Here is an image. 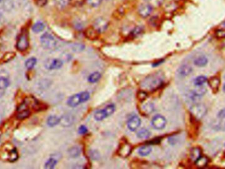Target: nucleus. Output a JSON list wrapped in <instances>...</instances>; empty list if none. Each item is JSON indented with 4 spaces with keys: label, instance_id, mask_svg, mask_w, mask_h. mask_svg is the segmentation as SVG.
I'll return each instance as SVG.
<instances>
[{
    "label": "nucleus",
    "instance_id": "f257e3e1",
    "mask_svg": "<svg viewBox=\"0 0 225 169\" xmlns=\"http://www.w3.org/2000/svg\"><path fill=\"white\" fill-rule=\"evenodd\" d=\"M163 84V78L161 75L154 73L145 78L141 82V87L148 90L154 91L161 87Z\"/></svg>",
    "mask_w": 225,
    "mask_h": 169
},
{
    "label": "nucleus",
    "instance_id": "f03ea898",
    "mask_svg": "<svg viewBox=\"0 0 225 169\" xmlns=\"http://www.w3.org/2000/svg\"><path fill=\"white\" fill-rule=\"evenodd\" d=\"M90 98V94L88 92H82L72 95L67 100V105L71 107H75L78 105L86 102Z\"/></svg>",
    "mask_w": 225,
    "mask_h": 169
},
{
    "label": "nucleus",
    "instance_id": "7ed1b4c3",
    "mask_svg": "<svg viewBox=\"0 0 225 169\" xmlns=\"http://www.w3.org/2000/svg\"><path fill=\"white\" fill-rule=\"evenodd\" d=\"M40 41L44 48L48 50H54L58 46V41L49 33H45L41 36Z\"/></svg>",
    "mask_w": 225,
    "mask_h": 169
},
{
    "label": "nucleus",
    "instance_id": "20e7f679",
    "mask_svg": "<svg viewBox=\"0 0 225 169\" xmlns=\"http://www.w3.org/2000/svg\"><path fill=\"white\" fill-rule=\"evenodd\" d=\"M115 111V106L114 104H109L103 109L96 110L94 113V119L97 121H102L113 115Z\"/></svg>",
    "mask_w": 225,
    "mask_h": 169
},
{
    "label": "nucleus",
    "instance_id": "39448f33",
    "mask_svg": "<svg viewBox=\"0 0 225 169\" xmlns=\"http://www.w3.org/2000/svg\"><path fill=\"white\" fill-rule=\"evenodd\" d=\"M190 111L196 119H201L206 115L207 108L204 105L196 103L190 108Z\"/></svg>",
    "mask_w": 225,
    "mask_h": 169
},
{
    "label": "nucleus",
    "instance_id": "423d86ee",
    "mask_svg": "<svg viewBox=\"0 0 225 169\" xmlns=\"http://www.w3.org/2000/svg\"><path fill=\"white\" fill-rule=\"evenodd\" d=\"M151 124L154 129L157 130H161L165 128L167 124V120L163 116L157 115L153 117Z\"/></svg>",
    "mask_w": 225,
    "mask_h": 169
},
{
    "label": "nucleus",
    "instance_id": "0eeeda50",
    "mask_svg": "<svg viewBox=\"0 0 225 169\" xmlns=\"http://www.w3.org/2000/svg\"><path fill=\"white\" fill-rule=\"evenodd\" d=\"M108 21L106 19H105L103 17H98L94 21L93 26L100 34L106 31L108 28Z\"/></svg>",
    "mask_w": 225,
    "mask_h": 169
},
{
    "label": "nucleus",
    "instance_id": "6e6552de",
    "mask_svg": "<svg viewBox=\"0 0 225 169\" xmlns=\"http://www.w3.org/2000/svg\"><path fill=\"white\" fill-rule=\"evenodd\" d=\"M132 151V147L127 141H123L120 144L118 154L123 158H126L128 157Z\"/></svg>",
    "mask_w": 225,
    "mask_h": 169
},
{
    "label": "nucleus",
    "instance_id": "1a4fd4ad",
    "mask_svg": "<svg viewBox=\"0 0 225 169\" xmlns=\"http://www.w3.org/2000/svg\"><path fill=\"white\" fill-rule=\"evenodd\" d=\"M152 11L153 8L147 3L141 4L140 5L138 9V13L141 17L147 18L151 15V13H152Z\"/></svg>",
    "mask_w": 225,
    "mask_h": 169
},
{
    "label": "nucleus",
    "instance_id": "9d476101",
    "mask_svg": "<svg viewBox=\"0 0 225 169\" xmlns=\"http://www.w3.org/2000/svg\"><path fill=\"white\" fill-rule=\"evenodd\" d=\"M141 124V119L137 115H133L128 120L127 126L130 131H136Z\"/></svg>",
    "mask_w": 225,
    "mask_h": 169
},
{
    "label": "nucleus",
    "instance_id": "9b49d317",
    "mask_svg": "<svg viewBox=\"0 0 225 169\" xmlns=\"http://www.w3.org/2000/svg\"><path fill=\"white\" fill-rule=\"evenodd\" d=\"M28 37L27 34L24 33L20 34L17 42V48L20 51H23L28 48Z\"/></svg>",
    "mask_w": 225,
    "mask_h": 169
},
{
    "label": "nucleus",
    "instance_id": "f8f14e48",
    "mask_svg": "<svg viewBox=\"0 0 225 169\" xmlns=\"http://www.w3.org/2000/svg\"><path fill=\"white\" fill-rule=\"evenodd\" d=\"M63 63L58 59H48L45 63V67L48 70H55L61 68Z\"/></svg>",
    "mask_w": 225,
    "mask_h": 169
},
{
    "label": "nucleus",
    "instance_id": "ddd939ff",
    "mask_svg": "<svg viewBox=\"0 0 225 169\" xmlns=\"http://www.w3.org/2000/svg\"><path fill=\"white\" fill-rule=\"evenodd\" d=\"M29 115L30 111L28 109V103L27 102H24L17 109V117L19 119H23L28 117Z\"/></svg>",
    "mask_w": 225,
    "mask_h": 169
},
{
    "label": "nucleus",
    "instance_id": "4468645a",
    "mask_svg": "<svg viewBox=\"0 0 225 169\" xmlns=\"http://www.w3.org/2000/svg\"><path fill=\"white\" fill-rule=\"evenodd\" d=\"M75 118L74 115L67 113L60 118V124L64 127H70L75 123Z\"/></svg>",
    "mask_w": 225,
    "mask_h": 169
},
{
    "label": "nucleus",
    "instance_id": "2eb2a0df",
    "mask_svg": "<svg viewBox=\"0 0 225 169\" xmlns=\"http://www.w3.org/2000/svg\"><path fill=\"white\" fill-rule=\"evenodd\" d=\"M99 33L93 26H90V27L87 28L84 31V36H86V38L90 40H97L99 37Z\"/></svg>",
    "mask_w": 225,
    "mask_h": 169
},
{
    "label": "nucleus",
    "instance_id": "dca6fc26",
    "mask_svg": "<svg viewBox=\"0 0 225 169\" xmlns=\"http://www.w3.org/2000/svg\"><path fill=\"white\" fill-rule=\"evenodd\" d=\"M154 110V105L151 103H147L143 105L141 107V113L144 115H149L152 113Z\"/></svg>",
    "mask_w": 225,
    "mask_h": 169
},
{
    "label": "nucleus",
    "instance_id": "f3484780",
    "mask_svg": "<svg viewBox=\"0 0 225 169\" xmlns=\"http://www.w3.org/2000/svg\"><path fill=\"white\" fill-rule=\"evenodd\" d=\"M192 72V68L187 65H183L179 68L178 72L179 75L181 76H186L190 75V73Z\"/></svg>",
    "mask_w": 225,
    "mask_h": 169
},
{
    "label": "nucleus",
    "instance_id": "a211bd4d",
    "mask_svg": "<svg viewBox=\"0 0 225 169\" xmlns=\"http://www.w3.org/2000/svg\"><path fill=\"white\" fill-rule=\"evenodd\" d=\"M81 154V150L78 146H73L68 150V155L72 159H75Z\"/></svg>",
    "mask_w": 225,
    "mask_h": 169
},
{
    "label": "nucleus",
    "instance_id": "6ab92c4d",
    "mask_svg": "<svg viewBox=\"0 0 225 169\" xmlns=\"http://www.w3.org/2000/svg\"><path fill=\"white\" fill-rule=\"evenodd\" d=\"M207 63H208L207 58L204 55L198 56L196 58L194 61H193V63H194V65H196L197 67H200L206 66L207 64Z\"/></svg>",
    "mask_w": 225,
    "mask_h": 169
},
{
    "label": "nucleus",
    "instance_id": "aec40b11",
    "mask_svg": "<svg viewBox=\"0 0 225 169\" xmlns=\"http://www.w3.org/2000/svg\"><path fill=\"white\" fill-rule=\"evenodd\" d=\"M220 83H221V81L217 77H213L209 80V85L213 91H217L220 86Z\"/></svg>",
    "mask_w": 225,
    "mask_h": 169
},
{
    "label": "nucleus",
    "instance_id": "412c9836",
    "mask_svg": "<svg viewBox=\"0 0 225 169\" xmlns=\"http://www.w3.org/2000/svg\"><path fill=\"white\" fill-rule=\"evenodd\" d=\"M152 151V148L149 145H144L140 147L138 150V154L142 157H145L149 155L150 153Z\"/></svg>",
    "mask_w": 225,
    "mask_h": 169
},
{
    "label": "nucleus",
    "instance_id": "4be33fe9",
    "mask_svg": "<svg viewBox=\"0 0 225 169\" xmlns=\"http://www.w3.org/2000/svg\"><path fill=\"white\" fill-rule=\"evenodd\" d=\"M136 136L138 138L142 140H145L149 138L151 136V132L146 128L140 129L136 134Z\"/></svg>",
    "mask_w": 225,
    "mask_h": 169
},
{
    "label": "nucleus",
    "instance_id": "5701e85b",
    "mask_svg": "<svg viewBox=\"0 0 225 169\" xmlns=\"http://www.w3.org/2000/svg\"><path fill=\"white\" fill-rule=\"evenodd\" d=\"M102 77L101 73L99 72H94L90 74L88 77V81L90 83H96L98 82Z\"/></svg>",
    "mask_w": 225,
    "mask_h": 169
},
{
    "label": "nucleus",
    "instance_id": "b1692460",
    "mask_svg": "<svg viewBox=\"0 0 225 169\" xmlns=\"http://www.w3.org/2000/svg\"><path fill=\"white\" fill-rule=\"evenodd\" d=\"M70 0H54V3L57 8L59 9H64L69 5Z\"/></svg>",
    "mask_w": 225,
    "mask_h": 169
},
{
    "label": "nucleus",
    "instance_id": "393cba45",
    "mask_svg": "<svg viewBox=\"0 0 225 169\" xmlns=\"http://www.w3.org/2000/svg\"><path fill=\"white\" fill-rule=\"evenodd\" d=\"M201 150L198 147H195V148H193L191 151V159L193 161L196 162L199 158L201 157Z\"/></svg>",
    "mask_w": 225,
    "mask_h": 169
},
{
    "label": "nucleus",
    "instance_id": "a878e982",
    "mask_svg": "<svg viewBox=\"0 0 225 169\" xmlns=\"http://www.w3.org/2000/svg\"><path fill=\"white\" fill-rule=\"evenodd\" d=\"M60 123V118L56 117V116H50L48 117V120H47V124L51 127H54V126L57 125Z\"/></svg>",
    "mask_w": 225,
    "mask_h": 169
},
{
    "label": "nucleus",
    "instance_id": "bb28decb",
    "mask_svg": "<svg viewBox=\"0 0 225 169\" xmlns=\"http://www.w3.org/2000/svg\"><path fill=\"white\" fill-rule=\"evenodd\" d=\"M7 158L8 159V160L11 162H14L16 161L18 158V154L16 149L12 148L11 150L9 151Z\"/></svg>",
    "mask_w": 225,
    "mask_h": 169
},
{
    "label": "nucleus",
    "instance_id": "cd10ccee",
    "mask_svg": "<svg viewBox=\"0 0 225 169\" xmlns=\"http://www.w3.org/2000/svg\"><path fill=\"white\" fill-rule=\"evenodd\" d=\"M144 28L143 27L140 26H136L134 28H133L130 32V36L132 37V38H135V37H137L139 35H140L143 32Z\"/></svg>",
    "mask_w": 225,
    "mask_h": 169
},
{
    "label": "nucleus",
    "instance_id": "c85d7f7f",
    "mask_svg": "<svg viewBox=\"0 0 225 169\" xmlns=\"http://www.w3.org/2000/svg\"><path fill=\"white\" fill-rule=\"evenodd\" d=\"M148 3L153 9H157L163 5L164 0H147Z\"/></svg>",
    "mask_w": 225,
    "mask_h": 169
},
{
    "label": "nucleus",
    "instance_id": "c756f323",
    "mask_svg": "<svg viewBox=\"0 0 225 169\" xmlns=\"http://www.w3.org/2000/svg\"><path fill=\"white\" fill-rule=\"evenodd\" d=\"M207 78L206 76H197V78H196L193 83H194L196 86H203V84L207 82Z\"/></svg>",
    "mask_w": 225,
    "mask_h": 169
},
{
    "label": "nucleus",
    "instance_id": "7c9ffc66",
    "mask_svg": "<svg viewBox=\"0 0 225 169\" xmlns=\"http://www.w3.org/2000/svg\"><path fill=\"white\" fill-rule=\"evenodd\" d=\"M195 162L198 167L203 168L205 167L207 165L208 162V159L206 157H200Z\"/></svg>",
    "mask_w": 225,
    "mask_h": 169
},
{
    "label": "nucleus",
    "instance_id": "2f4dec72",
    "mask_svg": "<svg viewBox=\"0 0 225 169\" xmlns=\"http://www.w3.org/2000/svg\"><path fill=\"white\" fill-rule=\"evenodd\" d=\"M86 2V0H70L69 5L72 7H80Z\"/></svg>",
    "mask_w": 225,
    "mask_h": 169
},
{
    "label": "nucleus",
    "instance_id": "473e14b6",
    "mask_svg": "<svg viewBox=\"0 0 225 169\" xmlns=\"http://www.w3.org/2000/svg\"><path fill=\"white\" fill-rule=\"evenodd\" d=\"M103 0H86V3L92 8L98 7L102 3Z\"/></svg>",
    "mask_w": 225,
    "mask_h": 169
},
{
    "label": "nucleus",
    "instance_id": "72a5a7b5",
    "mask_svg": "<svg viewBox=\"0 0 225 169\" xmlns=\"http://www.w3.org/2000/svg\"><path fill=\"white\" fill-rule=\"evenodd\" d=\"M85 48V46L80 43H74L71 45V49L75 52H81Z\"/></svg>",
    "mask_w": 225,
    "mask_h": 169
},
{
    "label": "nucleus",
    "instance_id": "f704fd0d",
    "mask_svg": "<svg viewBox=\"0 0 225 169\" xmlns=\"http://www.w3.org/2000/svg\"><path fill=\"white\" fill-rule=\"evenodd\" d=\"M57 161L56 160V159L55 158H50V159L45 162L44 167L45 168H48V169H51L54 168L55 165H57Z\"/></svg>",
    "mask_w": 225,
    "mask_h": 169
},
{
    "label": "nucleus",
    "instance_id": "c9c22d12",
    "mask_svg": "<svg viewBox=\"0 0 225 169\" xmlns=\"http://www.w3.org/2000/svg\"><path fill=\"white\" fill-rule=\"evenodd\" d=\"M36 62H37V60H36V58L34 57L30 58V59H28L27 61V62H26L25 64L26 67H27L28 70L32 69V68H33V67L36 65Z\"/></svg>",
    "mask_w": 225,
    "mask_h": 169
},
{
    "label": "nucleus",
    "instance_id": "e433bc0d",
    "mask_svg": "<svg viewBox=\"0 0 225 169\" xmlns=\"http://www.w3.org/2000/svg\"><path fill=\"white\" fill-rule=\"evenodd\" d=\"M45 28V25L44 23H41V22H38L37 23H36L32 27V30L34 32H40L42 31Z\"/></svg>",
    "mask_w": 225,
    "mask_h": 169
},
{
    "label": "nucleus",
    "instance_id": "4c0bfd02",
    "mask_svg": "<svg viewBox=\"0 0 225 169\" xmlns=\"http://www.w3.org/2000/svg\"><path fill=\"white\" fill-rule=\"evenodd\" d=\"M9 85V81L8 79L4 77L0 78V89H3L7 88Z\"/></svg>",
    "mask_w": 225,
    "mask_h": 169
},
{
    "label": "nucleus",
    "instance_id": "58836bf2",
    "mask_svg": "<svg viewBox=\"0 0 225 169\" xmlns=\"http://www.w3.org/2000/svg\"><path fill=\"white\" fill-rule=\"evenodd\" d=\"M148 98V93L145 91H140L138 93V99L141 102H143Z\"/></svg>",
    "mask_w": 225,
    "mask_h": 169
},
{
    "label": "nucleus",
    "instance_id": "ea45409f",
    "mask_svg": "<svg viewBox=\"0 0 225 169\" xmlns=\"http://www.w3.org/2000/svg\"><path fill=\"white\" fill-rule=\"evenodd\" d=\"M90 155L92 159L93 160H98L100 158V154L96 150H92L90 153Z\"/></svg>",
    "mask_w": 225,
    "mask_h": 169
},
{
    "label": "nucleus",
    "instance_id": "a19ab883",
    "mask_svg": "<svg viewBox=\"0 0 225 169\" xmlns=\"http://www.w3.org/2000/svg\"><path fill=\"white\" fill-rule=\"evenodd\" d=\"M215 35L219 38H225V30L224 29L217 30L215 32Z\"/></svg>",
    "mask_w": 225,
    "mask_h": 169
},
{
    "label": "nucleus",
    "instance_id": "79ce46f5",
    "mask_svg": "<svg viewBox=\"0 0 225 169\" xmlns=\"http://www.w3.org/2000/svg\"><path fill=\"white\" fill-rule=\"evenodd\" d=\"M88 132V128L84 125H81L78 128V133L80 134H85Z\"/></svg>",
    "mask_w": 225,
    "mask_h": 169
},
{
    "label": "nucleus",
    "instance_id": "37998d69",
    "mask_svg": "<svg viewBox=\"0 0 225 169\" xmlns=\"http://www.w3.org/2000/svg\"><path fill=\"white\" fill-rule=\"evenodd\" d=\"M36 3L38 7H44L45 5L48 3V0H36Z\"/></svg>",
    "mask_w": 225,
    "mask_h": 169
},
{
    "label": "nucleus",
    "instance_id": "c03bdc74",
    "mask_svg": "<svg viewBox=\"0 0 225 169\" xmlns=\"http://www.w3.org/2000/svg\"><path fill=\"white\" fill-rule=\"evenodd\" d=\"M117 15H116V17L117 18V17H119L120 18H121L123 17V16L124 15V13H125L124 8H122V7H120L119 9H118L117 10Z\"/></svg>",
    "mask_w": 225,
    "mask_h": 169
},
{
    "label": "nucleus",
    "instance_id": "a18cd8bd",
    "mask_svg": "<svg viewBox=\"0 0 225 169\" xmlns=\"http://www.w3.org/2000/svg\"><path fill=\"white\" fill-rule=\"evenodd\" d=\"M218 117L219 119H224L225 118V109L220 110L218 113Z\"/></svg>",
    "mask_w": 225,
    "mask_h": 169
},
{
    "label": "nucleus",
    "instance_id": "49530a36",
    "mask_svg": "<svg viewBox=\"0 0 225 169\" xmlns=\"http://www.w3.org/2000/svg\"><path fill=\"white\" fill-rule=\"evenodd\" d=\"M75 27H76V28L80 29V28H82V24L80 23H78L77 22L76 23H75Z\"/></svg>",
    "mask_w": 225,
    "mask_h": 169
},
{
    "label": "nucleus",
    "instance_id": "de8ad7c7",
    "mask_svg": "<svg viewBox=\"0 0 225 169\" xmlns=\"http://www.w3.org/2000/svg\"><path fill=\"white\" fill-rule=\"evenodd\" d=\"M163 61H159L158 63H154V64L153 65V66L154 67H156V66H158V65H160L161 64V63H162V62H163Z\"/></svg>",
    "mask_w": 225,
    "mask_h": 169
},
{
    "label": "nucleus",
    "instance_id": "09e8293b",
    "mask_svg": "<svg viewBox=\"0 0 225 169\" xmlns=\"http://www.w3.org/2000/svg\"><path fill=\"white\" fill-rule=\"evenodd\" d=\"M2 15L1 14V13H0V21H1L2 20Z\"/></svg>",
    "mask_w": 225,
    "mask_h": 169
},
{
    "label": "nucleus",
    "instance_id": "8fccbe9b",
    "mask_svg": "<svg viewBox=\"0 0 225 169\" xmlns=\"http://www.w3.org/2000/svg\"><path fill=\"white\" fill-rule=\"evenodd\" d=\"M223 90H224V92H225V84H224V86H223Z\"/></svg>",
    "mask_w": 225,
    "mask_h": 169
},
{
    "label": "nucleus",
    "instance_id": "3c124183",
    "mask_svg": "<svg viewBox=\"0 0 225 169\" xmlns=\"http://www.w3.org/2000/svg\"><path fill=\"white\" fill-rule=\"evenodd\" d=\"M223 26H224V27H225V21H224V22L223 23Z\"/></svg>",
    "mask_w": 225,
    "mask_h": 169
},
{
    "label": "nucleus",
    "instance_id": "603ef678",
    "mask_svg": "<svg viewBox=\"0 0 225 169\" xmlns=\"http://www.w3.org/2000/svg\"><path fill=\"white\" fill-rule=\"evenodd\" d=\"M106 1H109V0H106Z\"/></svg>",
    "mask_w": 225,
    "mask_h": 169
},
{
    "label": "nucleus",
    "instance_id": "864d4df0",
    "mask_svg": "<svg viewBox=\"0 0 225 169\" xmlns=\"http://www.w3.org/2000/svg\"><path fill=\"white\" fill-rule=\"evenodd\" d=\"M176 1H179V0H176Z\"/></svg>",
    "mask_w": 225,
    "mask_h": 169
},
{
    "label": "nucleus",
    "instance_id": "5fc2aeb1",
    "mask_svg": "<svg viewBox=\"0 0 225 169\" xmlns=\"http://www.w3.org/2000/svg\"><path fill=\"white\" fill-rule=\"evenodd\" d=\"M2 2V0H0V2Z\"/></svg>",
    "mask_w": 225,
    "mask_h": 169
}]
</instances>
